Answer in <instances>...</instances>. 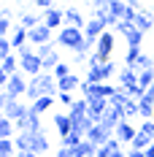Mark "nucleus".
<instances>
[{
  "label": "nucleus",
  "mask_w": 154,
  "mask_h": 157,
  "mask_svg": "<svg viewBox=\"0 0 154 157\" xmlns=\"http://www.w3.org/2000/svg\"><path fill=\"white\" fill-rule=\"evenodd\" d=\"M60 92V87H57V76L54 73H49V71H43V73H38V76L30 78V87H27V100H38V98H43V95H54Z\"/></svg>",
  "instance_id": "1"
},
{
  "label": "nucleus",
  "mask_w": 154,
  "mask_h": 157,
  "mask_svg": "<svg viewBox=\"0 0 154 157\" xmlns=\"http://www.w3.org/2000/svg\"><path fill=\"white\" fill-rule=\"evenodd\" d=\"M16 57H19V68H22L30 78L38 76V73H43V60L35 54V49L22 46V49H16Z\"/></svg>",
  "instance_id": "2"
},
{
  "label": "nucleus",
  "mask_w": 154,
  "mask_h": 157,
  "mask_svg": "<svg viewBox=\"0 0 154 157\" xmlns=\"http://www.w3.org/2000/svg\"><path fill=\"white\" fill-rule=\"evenodd\" d=\"M84 41H87V38H84V30H81V27H70V25L60 27L57 44H60L62 49H70V52H81Z\"/></svg>",
  "instance_id": "3"
},
{
  "label": "nucleus",
  "mask_w": 154,
  "mask_h": 157,
  "mask_svg": "<svg viewBox=\"0 0 154 157\" xmlns=\"http://www.w3.org/2000/svg\"><path fill=\"white\" fill-rule=\"evenodd\" d=\"M27 87H30V81L22 73H14L8 78V84L3 87V100H19L22 95H27Z\"/></svg>",
  "instance_id": "4"
},
{
  "label": "nucleus",
  "mask_w": 154,
  "mask_h": 157,
  "mask_svg": "<svg viewBox=\"0 0 154 157\" xmlns=\"http://www.w3.org/2000/svg\"><path fill=\"white\" fill-rule=\"evenodd\" d=\"M78 90H81V95H84L87 100H97V98H106V100H111V98H114V92H116V90H114L108 81H106V84H89L87 78L81 81V87H78Z\"/></svg>",
  "instance_id": "5"
},
{
  "label": "nucleus",
  "mask_w": 154,
  "mask_h": 157,
  "mask_svg": "<svg viewBox=\"0 0 154 157\" xmlns=\"http://www.w3.org/2000/svg\"><path fill=\"white\" fill-rule=\"evenodd\" d=\"M16 130H19V133H41V130H43V127H41V114L27 111V114L16 122Z\"/></svg>",
  "instance_id": "6"
},
{
  "label": "nucleus",
  "mask_w": 154,
  "mask_h": 157,
  "mask_svg": "<svg viewBox=\"0 0 154 157\" xmlns=\"http://www.w3.org/2000/svg\"><path fill=\"white\" fill-rule=\"evenodd\" d=\"M95 52H97V54H100L106 63L111 60V54H114V33H111V30H106L100 38H97V44H95Z\"/></svg>",
  "instance_id": "7"
},
{
  "label": "nucleus",
  "mask_w": 154,
  "mask_h": 157,
  "mask_svg": "<svg viewBox=\"0 0 154 157\" xmlns=\"http://www.w3.org/2000/svg\"><path fill=\"white\" fill-rule=\"evenodd\" d=\"M27 111L30 109H27L24 103H19V100H3V117H8V119H14V122H19Z\"/></svg>",
  "instance_id": "8"
},
{
  "label": "nucleus",
  "mask_w": 154,
  "mask_h": 157,
  "mask_svg": "<svg viewBox=\"0 0 154 157\" xmlns=\"http://www.w3.org/2000/svg\"><path fill=\"white\" fill-rule=\"evenodd\" d=\"M114 136H116V130H108V127H103V125H95L92 130L87 133V138H89L92 144H97V146H106Z\"/></svg>",
  "instance_id": "9"
},
{
  "label": "nucleus",
  "mask_w": 154,
  "mask_h": 157,
  "mask_svg": "<svg viewBox=\"0 0 154 157\" xmlns=\"http://www.w3.org/2000/svg\"><path fill=\"white\" fill-rule=\"evenodd\" d=\"M30 44L32 46H43V44H51V27L49 25H38V27H32L30 30Z\"/></svg>",
  "instance_id": "10"
},
{
  "label": "nucleus",
  "mask_w": 154,
  "mask_h": 157,
  "mask_svg": "<svg viewBox=\"0 0 154 157\" xmlns=\"http://www.w3.org/2000/svg\"><path fill=\"white\" fill-rule=\"evenodd\" d=\"M106 30H108L106 25H103L97 16H92V19L87 22V27H84V38H87V41H92V44H97V38H100Z\"/></svg>",
  "instance_id": "11"
},
{
  "label": "nucleus",
  "mask_w": 154,
  "mask_h": 157,
  "mask_svg": "<svg viewBox=\"0 0 154 157\" xmlns=\"http://www.w3.org/2000/svg\"><path fill=\"white\" fill-rule=\"evenodd\" d=\"M43 25H49L51 30H54V27H62V25H65V11H60L57 6L46 8V11H43Z\"/></svg>",
  "instance_id": "12"
},
{
  "label": "nucleus",
  "mask_w": 154,
  "mask_h": 157,
  "mask_svg": "<svg viewBox=\"0 0 154 157\" xmlns=\"http://www.w3.org/2000/svg\"><path fill=\"white\" fill-rule=\"evenodd\" d=\"M119 84H122V90L135 87L138 84V68H127L124 65V71H119Z\"/></svg>",
  "instance_id": "13"
},
{
  "label": "nucleus",
  "mask_w": 154,
  "mask_h": 157,
  "mask_svg": "<svg viewBox=\"0 0 154 157\" xmlns=\"http://www.w3.org/2000/svg\"><path fill=\"white\" fill-rule=\"evenodd\" d=\"M54 127H57L60 138L68 136V133H73V119H70V114H54Z\"/></svg>",
  "instance_id": "14"
},
{
  "label": "nucleus",
  "mask_w": 154,
  "mask_h": 157,
  "mask_svg": "<svg viewBox=\"0 0 154 157\" xmlns=\"http://www.w3.org/2000/svg\"><path fill=\"white\" fill-rule=\"evenodd\" d=\"M135 136H138V133H135V127L130 125L127 119H124L122 125L116 127V138H119L122 144H133V141H135Z\"/></svg>",
  "instance_id": "15"
},
{
  "label": "nucleus",
  "mask_w": 154,
  "mask_h": 157,
  "mask_svg": "<svg viewBox=\"0 0 154 157\" xmlns=\"http://www.w3.org/2000/svg\"><path fill=\"white\" fill-rule=\"evenodd\" d=\"M65 25H70V27H87V22H84V16H81V11L78 8H68L65 11Z\"/></svg>",
  "instance_id": "16"
},
{
  "label": "nucleus",
  "mask_w": 154,
  "mask_h": 157,
  "mask_svg": "<svg viewBox=\"0 0 154 157\" xmlns=\"http://www.w3.org/2000/svg\"><path fill=\"white\" fill-rule=\"evenodd\" d=\"M95 152H97V144H92L89 138H84V141L73 149V155H76V157H95Z\"/></svg>",
  "instance_id": "17"
},
{
  "label": "nucleus",
  "mask_w": 154,
  "mask_h": 157,
  "mask_svg": "<svg viewBox=\"0 0 154 157\" xmlns=\"http://www.w3.org/2000/svg\"><path fill=\"white\" fill-rule=\"evenodd\" d=\"M32 152H38V155H46L49 152V138L43 136V130L41 133H32V146H30Z\"/></svg>",
  "instance_id": "18"
},
{
  "label": "nucleus",
  "mask_w": 154,
  "mask_h": 157,
  "mask_svg": "<svg viewBox=\"0 0 154 157\" xmlns=\"http://www.w3.org/2000/svg\"><path fill=\"white\" fill-rule=\"evenodd\" d=\"M57 87H60V92H73L76 87H81V78L76 76V73H70V76H65L57 81Z\"/></svg>",
  "instance_id": "19"
},
{
  "label": "nucleus",
  "mask_w": 154,
  "mask_h": 157,
  "mask_svg": "<svg viewBox=\"0 0 154 157\" xmlns=\"http://www.w3.org/2000/svg\"><path fill=\"white\" fill-rule=\"evenodd\" d=\"M87 81H89V84H106L103 65H89V71H87Z\"/></svg>",
  "instance_id": "20"
},
{
  "label": "nucleus",
  "mask_w": 154,
  "mask_h": 157,
  "mask_svg": "<svg viewBox=\"0 0 154 157\" xmlns=\"http://www.w3.org/2000/svg\"><path fill=\"white\" fill-rule=\"evenodd\" d=\"M51 103H54V95H43V98H38V100L30 106V111H35V114H43V111L51 109Z\"/></svg>",
  "instance_id": "21"
},
{
  "label": "nucleus",
  "mask_w": 154,
  "mask_h": 157,
  "mask_svg": "<svg viewBox=\"0 0 154 157\" xmlns=\"http://www.w3.org/2000/svg\"><path fill=\"white\" fill-rule=\"evenodd\" d=\"M124 11H127V0H111V6H108V14L114 16L116 22L124 16Z\"/></svg>",
  "instance_id": "22"
},
{
  "label": "nucleus",
  "mask_w": 154,
  "mask_h": 157,
  "mask_svg": "<svg viewBox=\"0 0 154 157\" xmlns=\"http://www.w3.org/2000/svg\"><path fill=\"white\" fill-rule=\"evenodd\" d=\"M0 71H3V73H8V76L19 73V57H16V54L6 57V60H3V65H0Z\"/></svg>",
  "instance_id": "23"
},
{
  "label": "nucleus",
  "mask_w": 154,
  "mask_h": 157,
  "mask_svg": "<svg viewBox=\"0 0 154 157\" xmlns=\"http://www.w3.org/2000/svg\"><path fill=\"white\" fill-rule=\"evenodd\" d=\"M14 141H16V149H19V152H30L32 133H19V136H14Z\"/></svg>",
  "instance_id": "24"
},
{
  "label": "nucleus",
  "mask_w": 154,
  "mask_h": 157,
  "mask_svg": "<svg viewBox=\"0 0 154 157\" xmlns=\"http://www.w3.org/2000/svg\"><path fill=\"white\" fill-rule=\"evenodd\" d=\"M81 141H84V133H78V130L68 133V136H62V146H68V149H76Z\"/></svg>",
  "instance_id": "25"
},
{
  "label": "nucleus",
  "mask_w": 154,
  "mask_h": 157,
  "mask_svg": "<svg viewBox=\"0 0 154 157\" xmlns=\"http://www.w3.org/2000/svg\"><path fill=\"white\" fill-rule=\"evenodd\" d=\"M143 35H146L143 30L133 27V30H130L127 35H124V38H127V46H135V49H141V44H143Z\"/></svg>",
  "instance_id": "26"
},
{
  "label": "nucleus",
  "mask_w": 154,
  "mask_h": 157,
  "mask_svg": "<svg viewBox=\"0 0 154 157\" xmlns=\"http://www.w3.org/2000/svg\"><path fill=\"white\" fill-rule=\"evenodd\" d=\"M14 127H16L14 119L3 117V119H0V138H14Z\"/></svg>",
  "instance_id": "27"
},
{
  "label": "nucleus",
  "mask_w": 154,
  "mask_h": 157,
  "mask_svg": "<svg viewBox=\"0 0 154 157\" xmlns=\"http://www.w3.org/2000/svg\"><path fill=\"white\" fill-rule=\"evenodd\" d=\"M138 84L143 90H149L154 84V68H146V71H138Z\"/></svg>",
  "instance_id": "28"
},
{
  "label": "nucleus",
  "mask_w": 154,
  "mask_h": 157,
  "mask_svg": "<svg viewBox=\"0 0 154 157\" xmlns=\"http://www.w3.org/2000/svg\"><path fill=\"white\" fill-rule=\"evenodd\" d=\"M138 111H141V117H143V119H152V117H154V103L143 98V100H138Z\"/></svg>",
  "instance_id": "29"
},
{
  "label": "nucleus",
  "mask_w": 154,
  "mask_h": 157,
  "mask_svg": "<svg viewBox=\"0 0 154 157\" xmlns=\"http://www.w3.org/2000/svg\"><path fill=\"white\" fill-rule=\"evenodd\" d=\"M141 52H143V49L127 46V57H124V65H127V68H135V63H138V57H141Z\"/></svg>",
  "instance_id": "30"
},
{
  "label": "nucleus",
  "mask_w": 154,
  "mask_h": 157,
  "mask_svg": "<svg viewBox=\"0 0 154 157\" xmlns=\"http://www.w3.org/2000/svg\"><path fill=\"white\" fill-rule=\"evenodd\" d=\"M41 22H43V16H35V14H22V27H27V30L38 27Z\"/></svg>",
  "instance_id": "31"
},
{
  "label": "nucleus",
  "mask_w": 154,
  "mask_h": 157,
  "mask_svg": "<svg viewBox=\"0 0 154 157\" xmlns=\"http://www.w3.org/2000/svg\"><path fill=\"white\" fill-rule=\"evenodd\" d=\"M60 63H62V60H60V54H57V52H51V54H49L46 60H43V71H49V73H54V68H57Z\"/></svg>",
  "instance_id": "32"
},
{
  "label": "nucleus",
  "mask_w": 154,
  "mask_h": 157,
  "mask_svg": "<svg viewBox=\"0 0 154 157\" xmlns=\"http://www.w3.org/2000/svg\"><path fill=\"white\" fill-rule=\"evenodd\" d=\"M152 138H149V136H143V133H138V136H135V141H133V149H143V152H146V149H149V146H152Z\"/></svg>",
  "instance_id": "33"
},
{
  "label": "nucleus",
  "mask_w": 154,
  "mask_h": 157,
  "mask_svg": "<svg viewBox=\"0 0 154 157\" xmlns=\"http://www.w3.org/2000/svg\"><path fill=\"white\" fill-rule=\"evenodd\" d=\"M135 68H138V71L154 68V57H152V54H146V52H141V57H138V63H135Z\"/></svg>",
  "instance_id": "34"
},
{
  "label": "nucleus",
  "mask_w": 154,
  "mask_h": 157,
  "mask_svg": "<svg viewBox=\"0 0 154 157\" xmlns=\"http://www.w3.org/2000/svg\"><path fill=\"white\" fill-rule=\"evenodd\" d=\"M138 133H143V136H149L154 141V119H143V125L138 127Z\"/></svg>",
  "instance_id": "35"
},
{
  "label": "nucleus",
  "mask_w": 154,
  "mask_h": 157,
  "mask_svg": "<svg viewBox=\"0 0 154 157\" xmlns=\"http://www.w3.org/2000/svg\"><path fill=\"white\" fill-rule=\"evenodd\" d=\"M70 73H73V71H70V65H68V63H60L57 68H54V76H57V81H60V78H65V76H70Z\"/></svg>",
  "instance_id": "36"
},
{
  "label": "nucleus",
  "mask_w": 154,
  "mask_h": 157,
  "mask_svg": "<svg viewBox=\"0 0 154 157\" xmlns=\"http://www.w3.org/2000/svg\"><path fill=\"white\" fill-rule=\"evenodd\" d=\"M133 27H135V25H130V22L119 19V22H116V27H114V33H119V35H127V33L133 30Z\"/></svg>",
  "instance_id": "37"
},
{
  "label": "nucleus",
  "mask_w": 154,
  "mask_h": 157,
  "mask_svg": "<svg viewBox=\"0 0 154 157\" xmlns=\"http://www.w3.org/2000/svg\"><path fill=\"white\" fill-rule=\"evenodd\" d=\"M124 114H127V117H141V111H138V100H130V103L124 106Z\"/></svg>",
  "instance_id": "38"
},
{
  "label": "nucleus",
  "mask_w": 154,
  "mask_h": 157,
  "mask_svg": "<svg viewBox=\"0 0 154 157\" xmlns=\"http://www.w3.org/2000/svg\"><path fill=\"white\" fill-rule=\"evenodd\" d=\"M57 98H60V103H62V106H68V109L76 103V98H73L70 92H57Z\"/></svg>",
  "instance_id": "39"
},
{
  "label": "nucleus",
  "mask_w": 154,
  "mask_h": 157,
  "mask_svg": "<svg viewBox=\"0 0 154 157\" xmlns=\"http://www.w3.org/2000/svg\"><path fill=\"white\" fill-rule=\"evenodd\" d=\"M51 52H54V49H51V44H43V46H35V54H38L41 60H46V57L51 54Z\"/></svg>",
  "instance_id": "40"
},
{
  "label": "nucleus",
  "mask_w": 154,
  "mask_h": 157,
  "mask_svg": "<svg viewBox=\"0 0 154 157\" xmlns=\"http://www.w3.org/2000/svg\"><path fill=\"white\" fill-rule=\"evenodd\" d=\"M8 30H14V27H11V19H8V14H3V19H0V35L6 38Z\"/></svg>",
  "instance_id": "41"
},
{
  "label": "nucleus",
  "mask_w": 154,
  "mask_h": 157,
  "mask_svg": "<svg viewBox=\"0 0 154 157\" xmlns=\"http://www.w3.org/2000/svg\"><path fill=\"white\" fill-rule=\"evenodd\" d=\"M135 16H138V8H133V6H127V11H124V22H130V25H135Z\"/></svg>",
  "instance_id": "42"
},
{
  "label": "nucleus",
  "mask_w": 154,
  "mask_h": 157,
  "mask_svg": "<svg viewBox=\"0 0 154 157\" xmlns=\"http://www.w3.org/2000/svg\"><path fill=\"white\" fill-rule=\"evenodd\" d=\"M103 73H106V81H111V76L116 73V65L111 63V60H108V63H103Z\"/></svg>",
  "instance_id": "43"
},
{
  "label": "nucleus",
  "mask_w": 154,
  "mask_h": 157,
  "mask_svg": "<svg viewBox=\"0 0 154 157\" xmlns=\"http://www.w3.org/2000/svg\"><path fill=\"white\" fill-rule=\"evenodd\" d=\"M111 155H114V149H111L108 144L106 146H97V152H95V157H111Z\"/></svg>",
  "instance_id": "44"
},
{
  "label": "nucleus",
  "mask_w": 154,
  "mask_h": 157,
  "mask_svg": "<svg viewBox=\"0 0 154 157\" xmlns=\"http://www.w3.org/2000/svg\"><path fill=\"white\" fill-rule=\"evenodd\" d=\"M57 157H76V155H73V149H68V146H60Z\"/></svg>",
  "instance_id": "45"
},
{
  "label": "nucleus",
  "mask_w": 154,
  "mask_h": 157,
  "mask_svg": "<svg viewBox=\"0 0 154 157\" xmlns=\"http://www.w3.org/2000/svg\"><path fill=\"white\" fill-rule=\"evenodd\" d=\"M127 157H146V152H143V149H130Z\"/></svg>",
  "instance_id": "46"
},
{
  "label": "nucleus",
  "mask_w": 154,
  "mask_h": 157,
  "mask_svg": "<svg viewBox=\"0 0 154 157\" xmlns=\"http://www.w3.org/2000/svg\"><path fill=\"white\" fill-rule=\"evenodd\" d=\"M16 157H43V155H38V152L30 149V152H16Z\"/></svg>",
  "instance_id": "47"
},
{
  "label": "nucleus",
  "mask_w": 154,
  "mask_h": 157,
  "mask_svg": "<svg viewBox=\"0 0 154 157\" xmlns=\"http://www.w3.org/2000/svg\"><path fill=\"white\" fill-rule=\"evenodd\" d=\"M143 98H146V100H152V103H154V84L149 87V90H146V95H143Z\"/></svg>",
  "instance_id": "48"
},
{
  "label": "nucleus",
  "mask_w": 154,
  "mask_h": 157,
  "mask_svg": "<svg viewBox=\"0 0 154 157\" xmlns=\"http://www.w3.org/2000/svg\"><path fill=\"white\" fill-rule=\"evenodd\" d=\"M35 3H38V6H41L43 11H46V8H51V0H35Z\"/></svg>",
  "instance_id": "49"
},
{
  "label": "nucleus",
  "mask_w": 154,
  "mask_h": 157,
  "mask_svg": "<svg viewBox=\"0 0 154 157\" xmlns=\"http://www.w3.org/2000/svg\"><path fill=\"white\" fill-rule=\"evenodd\" d=\"M146 157H154V144L149 146V149H146Z\"/></svg>",
  "instance_id": "50"
},
{
  "label": "nucleus",
  "mask_w": 154,
  "mask_h": 157,
  "mask_svg": "<svg viewBox=\"0 0 154 157\" xmlns=\"http://www.w3.org/2000/svg\"><path fill=\"white\" fill-rule=\"evenodd\" d=\"M111 157H127V155H124L122 149H119V152H114V155H111Z\"/></svg>",
  "instance_id": "51"
},
{
  "label": "nucleus",
  "mask_w": 154,
  "mask_h": 157,
  "mask_svg": "<svg viewBox=\"0 0 154 157\" xmlns=\"http://www.w3.org/2000/svg\"><path fill=\"white\" fill-rule=\"evenodd\" d=\"M141 3H143V0H141Z\"/></svg>",
  "instance_id": "52"
}]
</instances>
